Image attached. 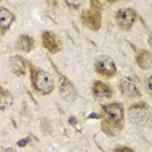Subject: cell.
I'll return each instance as SVG.
<instances>
[{
    "mask_svg": "<svg viewBox=\"0 0 152 152\" xmlns=\"http://www.w3.org/2000/svg\"><path fill=\"white\" fill-rule=\"evenodd\" d=\"M31 81H32L33 88L40 94L48 95L53 90V87H55L53 77L49 72H46L44 70L32 69V71H31Z\"/></svg>",
    "mask_w": 152,
    "mask_h": 152,
    "instance_id": "cell-1",
    "label": "cell"
},
{
    "mask_svg": "<svg viewBox=\"0 0 152 152\" xmlns=\"http://www.w3.org/2000/svg\"><path fill=\"white\" fill-rule=\"evenodd\" d=\"M128 119L135 125H144L148 119V107L145 102L134 103L128 108Z\"/></svg>",
    "mask_w": 152,
    "mask_h": 152,
    "instance_id": "cell-2",
    "label": "cell"
},
{
    "mask_svg": "<svg viewBox=\"0 0 152 152\" xmlns=\"http://www.w3.org/2000/svg\"><path fill=\"white\" fill-rule=\"evenodd\" d=\"M119 87H120L121 93L128 97H138L141 95L140 84H139L138 80L133 76H126V77L121 78Z\"/></svg>",
    "mask_w": 152,
    "mask_h": 152,
    "instance_id": "cell-3",
    "label": "cell"
},
{
    "mask_svg": "<svg viewBox=\"0 0 152 152\" xmlns=\"http://www.w3.org/2000/svg\"><path fill=\"white\" fill-rule=\"evenodd\" d=\"M94 65H95V71L99 75L106 76V77L114 76L115 72H116L115 63L108 56H100V57H97Z\"/></svg>",
    "mask_w": 152,
    "mask_h": 152,
    "instance_id": "cell-4",
    "label": "cell"
},
{
    "mask_svg": "<svg viewBox=\"0 0 152 152\" xmlns=\"http://www.w3.org/2000/svg\"><path fill=\"white\" fill-rule=\"evenodd\" d=\"M82 24L84 26H87L88 28H90L91 31H97L101 27V12L100 10H95V8H89L82 12Z\"/></svg>",
    "mask_w": 152,
    "mask_h": 152,
    "instance_id": "cell-5",
    "label": "cell"
},
{
    "mask_svg": "<svg viewBox=\"0 0 152 152\" xmlns=\"http://www.w3.org/2000/svg\"><path fill=\"white\" fill-rule=\"evenodd\" d=\"M137 14L132 8H121L116 12V23L121 30H129L134 21Z\"/></svg>",
    "mask_w": 152,
    "mask_h": 152,
    "instance_id": "cell-6",
    "label": "cell"
},
{
    "mask_svg": "<svg viewBox=\"0 0 152 152\" xmlns=\"http://www.w3.org/2000/svg\"><path fill=\"white\" fill-rule=\"evenodd\" d=\"M104 119L115 124H124V108L120 103H108L103 106Z\"/></svg>",
    "mask_w": 152,
    "mask_h": 152,
    "instance_id": "cell-7",
    "label": "cell"
},
{
    "mask_svg": "<svg viewBox=\"0 0 152 152\" xmlns=\"http://www.w3.org/2000/svg\"><path fill=\"white\" fill-rule=\"evenodd\" d=\"M42 42H43L44 48L49 52H51V53H57L62 49V45H61L57 36L53 32H50V31L44 32L43 33V37H42Z\"/></svg>",
    "mask_w": 152,
    "mask_h": 152,
    "instance_id": "cell-8",
    "label": "cell"
},
{
    "mask_svg": "<svg viewBox=\"0 0 152 152\" xmlns=\"http://www.w3.org/2000/svg\"><path fill=\"white\" fill-rule=\"evenodd\" d=\"M59 94L62 99L66 102H72L76 99V90L72 83L64 77H62L61 83H59Z\"/></svg>",
    "mask_w": 152,
    "mask_h": 152,
    "instance_id": "cell-9",
    "label": "cell"
},
{
    "mask_svg": "<svg viewBox=\"0 0 152 152\" xmlns=\"http://www.w3.org/2000/svg\"><path fill=\"white\" fill-rule=\"evenodd\" d=\"M93 94L94 96L99 97V99H108L112 96L113 91H112V88L104 83V82H101V81H95L93 83Z\"/></svg>",
    "mask_w": 152,
    "mask_h": 152,
    "instance_id": "cell-10",
    "label": "cell"
},
{
    "mask_svg": "<svg viewBox=\"0 0 152 152\" xmlns=\"http://www.w3.org/2000/svg\"><path fill=\"white\" fill-rule=\"evenodd\" d=\"M10 65H11V69L12 71L18 75V76H23L26 74L27 71V66H26V61L21 57V56H13L11 57L10 59Z\"/></svg>",
    "mask_w": 152,
    "mask_h": 152,
    "instance_id": "cell-11",
    "label": "cell"
},
{
    "mask_svg": "<svg viewBox=\"0 0 152 152\" xmlns=\"http://www.w3.org/2000/svg\"><path fill=\"white\" fill-rule=\"evenodd\" d=\"M124 127V124H115L113 121H109L107 119H103L101 122V129L102 132L108 137H115L118 135Z\"/></svg>",
    "mask_w": 152,
    "mask_h": 152,
    "instance_id": "cell-12",
    "label": "cell"
},
{
    "mask_svg": "<svg viewBox=\"0 0 152 152\" xmlns=\"http://www.w3.org/2000/svg\"><path fill=\"white\" fill-rule=\"evenodd\" d=\"M13 21H14L13 13L10 10L0 6V28L2 31L8 30L11 27V25H12Z\"/></svg>",
    "mask_w": 152,
    "mask_h": 152,
    "instance_id": "cell-13",
    "label": "cell"
},
{
    "mask_svg": "<svg viewBox=\"0 0 152 152\" xmlns=\"http://www.w3.org/2000/svg\"><path fill=\"white\" fill-rule=\"evenodd\" d=\"M137 63L141 69H150L152 65V55L147 50H141L137 55Z\"/></svg>",
    "mask_w": 152,
    "mask_h": 152,
    "instance_id": "cell-14",
    "label": "cell"
},
{
    "mask_svg": "<svg viewBox=\"0 0 152 152\" xmlns=\"http://www.w3.org/2000/svg\"><path fill=\"white\" fill-rule=\"evenodd\" d=\"M33 44H34V42H33L32 37L24 34V36H20V37H19V39H18V42H17V48H18L19 50L24 51V52H28V51L32 50Z\"/></svg>",
    "mask_w": 152,
    "mask_h": 152,
    "instance_id": "cell-15",
    "label": "cell"
},
{
    "mask_svg": "<svg viewBox=\"0 0 152 152\" xmlns=\"http://www.w3.org/2000/svg\"><path fill=\"white\" fill-rule=\"evenodd\" d=\"M13 103L12 94L0 86V109H7Z\"/></svg>",
    "mask_w": 152,
    "mask_h": 152,
    "instance_id": "cell-16",
    "label": "cell"
},
{
    "mask_svg": "<svg viewBox=\"0 0 152 152\" xmlns=\"http://www.w3.org/2000/svg\"><path fill=\"white\" fill-rule=\"evenodd\" d=\"M114 152H134L132 148L129 147H126V146H121V147H116L114 150Z\"/></svg>",
    "mask_w": 152,
    "mask_h": 152,
    "instance_id": "cell-17",
    "label": "cell"
},
{
    "mask_svg": "<svg viewBox=\"0 0 152 152\" xmlns=\"http://www.w3.org/2000/svg\"><path fill=\"white\" fill-rule=\"evenodd\" d=\"M150 81H151V77H148V80H147V90H148V93H151V84H150Z\"/></svg>",
    "mask_w": 152,
    "mask_h": 152,
    "instance_id": "cell-18",
    "label": "cell"
},
{
    "mask_svg": "<svg viewBox=\"0 0 152 152\" xmlns=\"http://www.w3.org/2000/svg\"><path fill=\"white\" fill-rule=\"evenodd\" d=\"M26 141H27V139H25V140H20V141L18 142V145H20V146H24V145L26 144Z\"/></svg>",
    "mask_w": 152,
    "mask_h": 152,
    "instance_id": "cell-19",
    "label": "cell"
}]
</instances>
